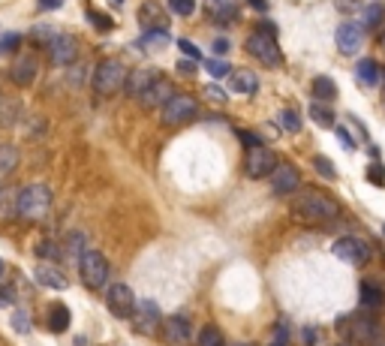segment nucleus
Returning a JSON list of instances; mask_svg holds the SVG:
<instances>
[{"label": "nucleus", "instance_id": "obj_30", "mask_svg": "<svg viewBox=\"0 0 385 346\" xmlns=\"http://www.w3.org/2000/svg\"><path fill=\"white\" fill-rule=\"evenodd\" d=\"M15 163H19V154L12 147H0V175H10L15 169Z\"/></svg>", "mask_w": 385, "mask_h": 346}, {"label": "nucleus", "instance_id": "obj_13", "mask_svg": "<svg viewBox=\"0 0 385 346\" xmlns=\"http://www.w3.org/2000/svg\"><path fill=\"white\" fill-rule=\"evenodd\" d=\"M349 337L364 346H373V343H379L382 328H379V323H373V316H349Z\"/></svg>", "mask_w": 385, "mask_h": 346}, {"label": "nucleus", "instance_id": "obj_5", "mask_svg": "<svg viewBox=\"0 0 385 346\" xmlns=\"http://www.w3.org/2000/svg\"><path fill=\"white\" fill-rule=\"evenodd\" d=\"M247 52L256 57L259 63H265V67H280V63H283V54H280V45H277V37L265 34V30H256V34H250Z\"/></svg>", "mask_w": 385, "mask_h": 346}, {"label": "nucleus", "instance_id": "obj_47", "mask_svg": "<svg viewBox=\"0 0 385 346\" xmlns=\"http://www.w3.org/2000/svg\"><path fill=\"white\" fill-rule=\"evenodd\" d=\"M39 6L43 10H57V6H63V0H39Z\"/></svg>", "mask_w": 385, "mask_h": 346}, {"label": "nucleus", "instance_id": "obj_20", "mask_svg": "<svg viewBox=\"0 0 385 346\" xmlns=\"http://www.w3.org/2000/svg\"><path fill=\"white\" fill-rule=\"evenodd\" d=\"M355 79H358V85H364V88H376L385 79V72L373 57H364V61H358V67H355Z\"/></svg>", "mask_w": 385, "mask_h": 346}, {"label": "nucleus", "instance_id": "obj_40", "mask_svg": "<svg viewBox=\"0 0 385 346\" xmlns=\"http://www.w3.org/2000/svg\"><path fill=\"white\" fill-rule=\"evenodd\" d=\"M367 178H371L376 187H382V184H385V169L379 166V163H376V166H371V172H367Z\"/></svg>", "mask_w": 385, "mask_h": 346}, {"label": "nucleus", "instance_id": "obj_17", "mask_svg": "<svg viewBox=\"0 0 385 346\" xmlns=\"http://www.w3.org/2000/svg\"><path fill=\"white\" fill-rule=\"evenodd\" d=\"M171 90H175V88H171L169 81L160 76V79L151 85V90H147V94L142 96V105H147V109H163V105H166L171 96H175Z\"/></svg>", "mask_w": 385, "mask_h": 346}, {"label": "nucleus", "instance_id": "obj_51", "mask_svg": "<svg viewBox=\"0 0 385 346\" xmlns=\"http://www.w3.org/2000/svg\"><path fill=\"white\" fill-rule=\"evenodd\" d=\"M178 70H181V72H196V67L190 61H181V63H178Z\"/></svg>", "mask_w": 385, "mask_h": 346}, {"label": "nucleus", "instance_id": "obj_31", "mask_svg": "<svg viewBox=\"0 0 385 346\" xmlns=\"http://www.w3.org/2000/svg\"><path fill=\"white\" fill-rule=\"evenodd\" d=\"M280 127L289 130V133H301V118H298V112L283 109V112H280Z\"/></svg>", "mask_w": 385, "mask_h": 346}, {"label": "nucleus", "instance_id": "obj_7", "mask_svg": "<svg viewBox=\"0 0 385 346\" xmlns=\"http://www.w3.org/2000/svg\"><path fill=\"white\" fill-rule=\"evenodd\" d=\"M364 24L358 21H343L337 28V34H334V43H337V52L340 54H358L364 45Z\"/></svg>", "mask_w": 385, "mask_h": 346}, {"label": "nucleus", "instance_id": "obj_39", "mask_svg": "<svg viewBox=\"0 0 385 346\" xmlns=\"http://www.w3.org/2000/svg\"><path fill=\"white\" fill-rule=\"evenodd\" d=\"M178 48H181V52L187 54V57H193V61H199V48H196L193 43H190V39H178Z\"/></svg>", "mask_w": 385, "mask_h": 346}, {"label": "nucleus", "instance_id": "obj_52", "mask_svg": "<svg viewBox=\"0 0 385 346\" xmlns=\"http://www.w3.org/2000/svg\"><path fill=\"white\" fill-rule=\"evenodd\" d=\"M379 45L385 48V30H382V37H379Z\"/></svg>", "mask_w": 385, "mask_h": 346}, {"label": "nucleus", "instance_id": "obj_35", "mask_svg": "<svg viewBox=\"0 0 385 346\" xmlns=\"http://www.w3.org/2000/svg\"><path fill=\"white\" fill-rule=\"evenodd\" d=\"M21 43V34H0V54H10L15 52Z\"/></svg>", "mask_w": 385, "mask_h": 346}, {"label": "nucleus", "instance_id": "obj_54", "mask_svg": "<svg viewBox=\"0 0 385 346\" xmlns=\"http://www.w3.org/2000/svg\"><path fill=\"white\" fill-rule=\"evenodd\" d=\"M235 346H253V343H235Z\"/></svg>", "mask_w": 385, "mask_h": 346}, {"label": "nucleus", "instance_id": "obj_42", "mask_svg": "<svg viewBox=\"0 0 385 346\" xmlns=\"http://www.w3.org/2000/svg\"><path fill=\"white\" fill-rule=\"evenodd\" d=\"M91 21H94L100 30H112V21H109V15H103V12H91Z\"/></svg>", "mask_w": 385, "mask_h": 346}, {"label": "nucleus", "instance_id": "obj_53", "mask_svg": "<svg viewBox=\"0 0 385 346\" xmlns=\"http://www.w3.org/2000/svg\"><path fill=\"white\" fill-rule=\"evenodd\" d=\"M3 271H6V265H3V259H0V274H3Z\"/></svg>", "mask_w": 385, "mask_h": 346}, {"label": "nucleus", "instance_id": "obj_55", "mask_svg": "<svg viewBox=\"0 0 385 346\" xmlns=\"http://www.w3.org/2000/svg\"><path fill=\"white\" fill-rule=\"evenodd\" d=\"M337 346H349V343H337Z\"/></svg>", "mask_w": 385, "mask_h": 346}, {"label": "nucleus", "instance_id": "obj_28", "mask_svg": "<svg viewBox=\"0 0 385 346\" xmlns=\"http://www.w3.org/2000/svg\"><path fill=\"white\" fill-rule=\"evenodd\" d=\"M310 118H313L319 127H334V112L325 109L322 103H313V105H310Z\"/></svg>", "mask_w": 385, "mask_h": 346}, {"label": "nucleus", "instance_id": "obj_16", "mask_svg": "<svg viewBox=\"0 0 385 346\" xmlns=\"http://www.w3.org/2000/svg\"><path fill=\"white\" fill-rule=\"evenodd\" d=\"M138 21H142L145 30H166V10H163L160 3H154V0H147V3H142V10H138Z\"/></svg>", "mask_w": 385, "mask_h": 346}, {"label": "nucleus", "instance_id": "obj_46", "mask_svg": "<svg viewBox=\"0 0 385 346\" xmlns=\"http://www.w3.org/2000/svg\"><path fill=\"white\" fill-rule=\"evenodd\" d=\"M205 90H208V96H211V100H217V103H226V94H223V90H220L217 85H211V88H205Z\"/></svg>", "mask_w": 385, "mask_h": 346}, {"label": "nucleus", "instance_id": "obj_10", "mask_svg": "<svg viewBox=\"0 0 385 346\" xmlns=\"http://www.w3.org/2000/svg\"><path fill=\"white\" fill-rule=\"evenodd\" d=\"M331 253L340 262H346V265H364L371 259V247L364 241H358V238H340V241H334Z\"/></svg>", "mask_w": 385, "mask_h": 346}, {"label": "nucleus", "instance_id": "obj_45", "mask_svg": "<svg viewBox=\"0 0 385 346\" xmlns=\"http://www.w3.org/2000/svg\"><path fill=\"white\" fill-rule=\"evenodd\" d=\"M211 48H214V54H226L229 52V39H223V37L214 39V43H211Z\"/></svg>", "mask_w": 385, "mask_h": 346}, {"label": "nucleus", "instance_id": "obj_37", "mask_svg": "<svg viewBox=\"0 0 385 346\" xmlns=\"http://www.w3.org/2000/svg\"><path fill=\"white\" fill-rule=\"evenodd\" d=\"M169 6H171V12H178V15H193L196 12V0H169Z\"/></svg>", "mask_w": 385, "mask_h": 346}, {"label": "nucleus", "instance_id": "obj_29", "mask_svg": "<svg viewBox=\"0 0 385 346\" xmlns=\"http://www.w3.org/2000/svg\"><path fill=\"white\" fill-rule=\"evenodd\" d=\"M362 15H364V21H362V24H364L367 30H373V28H379V24H382V6L376 3V0H373L371 6H364V12H362Z\"/></svg>", "mask_w": 385, "mask_h": 346}, {"label": "nucleus", "instance_id": "obj_1", "mask_svg": "<svg viewBox=\"0 0 385 346\" xmlns=\"http://www.w3.org/2000/svg\"><path fill=\"white\" fill-rule=\"evenodd\" d=\"M340 214V205L319 190H304L295 199V217L304 223H329Z\"/></svg>", "mask_w": 385, "mask_h": 346}, {"label": "nucleus", "instance_id": "obj_38", "mask_svg": "<svg viewBox=\"0 0 385 346\" xmlns=\"http://www.w3.org/2000/svg\"><path fill=\"white\" fill-rule=\"evenodd\" d=\"M337 139H340V145L346 147V151H355V147H358V142H355V136H352V133H349L346 127H337Z\"/></svg>", "mask_w": 385, "mask_h": 346}, {"label": "nucleus", "instance_id": "obj_32", "mask_svg": "<svg viewBox=\"0 0 385 346\" xmlns=\"http://www.w3.org/2000/svg\"><path fill=\"white\" fill-rule=\"evenodd\" d=\"M30 325H34V323H30V313L24 310V307H19V310L12 313V328H15L19 334H28V332H30Z\"/></svg>", "mask_w": 385, "mask_h": 346}, {"label": "nucleus", "instance_id": "obj_36", "mask_svg": "<svg viewBox=\"0 0 385 346\" xmlns=\"http://www.w3.org/2000/svg\"><path fill=\"white\" fill-rule=\"evenodd\" d=\"M205 70H208L214 79H223V76H229V72H232V70H229V63H226V61H220V57H214V61L205 63Z\"/></svg>", "mask_w": 385, "mask_h": 346}, {"label": "nucleus", "instance_id": "obj_9", "mask_svg": "<svg viewBox=\"0 0 385 346\" xmlns=\"http://www.w3.org/2000/svg\"><path fill=\"white\" fill-rule=\"evenodd\" d=\"M274 169H277V156H274V151H268L265 145L250 147V151H247V160H244V172H247L250 178H265V175H271Z\"/></svg>", "mask_w": 385, "mask_h": 346}, {"label": "nucleus", "instance_id": "obj_14", "mask_svg": "<svg viewBox=\"0 0 385 346\" xmlns=\"http://www.w3.org/2000/svg\"><path fill=\"white\" fill-rule=\"evenodd\" d=\"M76 54H79V45H76V39L67 34H57L52 43H48V57H52L57 67H70V63L76 61Z\"/></svg>", "mask_w": 385, "mask_h": 346}, {"label": "nucleus", "instance_id": "obj_11", "mask_svg": "<svg viewBox=\"0 0 385 346\" xmlns=\"http://www.w3.org/2000/svg\"><path fill=\"white\" fill-rule=\"evenodd\" d=\"M133 325L138 334H154L157 328L163 325V316H160V307L157 301H138L136 304V313H133Z\"/></svg>", "mask_w": 385, "mask_h": 346}, {"label": "nucleus", "instance_id": "obj_21", "mask_svg": "<svg viewBox=\"0 0 385 346\" xmlns=\"http://www.w3.org/2000/svg\"><path fill=\"white\" fill-rule=\"evenodd\" d=\"M34 277L43 286H48V289H67V274H63L61 268H54V265H39L34 271Z\"/></svg>", "mask_w": 385, "mask_h": 346}, {"label": "nucleus", "instance_id": "obj_6", "mask_svg": "<svg viewBox=\"0 0 385 346\" xmlns=\"http://www.w3.org/2000/svg\"><path fill=\"white\" fill-rule=\"evenodd\" d=\"M160 121L166 123V127H178V123H187L193 121L196 114H199V103L193 100V96H184V94H175L171 100L160 109Z\"/></svg>", "mask_w": 385, "mask_h": 346}, {"label": "nucleus", "instance_id": "obj_4", "mask_svg": "<svg viewBox=\"0 0 385 346\" xmlns=\"http://www.w3.org/2000/svg\"><path fill=\"white\" fill-rule=\"evenodd\" d=\"M79 274L87 289H103L105 280H109V262L100 250H85L79 256Z\"/></svg>", "mask_w": 385, "mask_h": 346}, {"label": "nucleus", "instance_id": "obj_8", "mask_svg": "<svg viewBox=\"0 0 385 346\" xmlns=\"http://www.w3.org/2000/svg\"><path fill=\"white\" fill-rule=\"evenodd\" d=\"M105 298H109V310L118 319H133V313H136V295H133V289H129L127 283H112Z\"/></svg>", "mask_w": 385, "mask_h": 346}, {"label": "nucleus", "instance_id": "obj_44", "mask_svg": "<svg viewBox=\"0 0 385 346\" xmlns=\"http://www.w3.org/2000/svg\"><path fill=\"white\" fill-rule=\"evenodd\" d=\"M334 6H337L340 12H355L358 10V0H334Z\"/></svg>", "mask_w": 385, "mask_h": 346}, {"label": "nucleus", "instance_id": "obj_23", "mask_svg": "<svg viewBox=\"0 0 385 346\" xmlns=\"http://www.w3.org/2000/svg\"><path fill=\"white\" fill-rule=\"evenodd\" d=\"M67 328H70V310H67V304H52V307H48V332L63 334Z\"/></svg>", "mask_w": 385, "mask_h": 346}, {"label": "nucleus", "instance_id": "obj_50", "mask_svg": "<svg viewBox=\"0 0 385 346\" xmlns=\"http://www.w3.org/2000/svg\"><path fill=\"white\" fill-rule=\"evenodd\" d=\"M304 343H316V328H304Z\"/></svg>", "mask_w": 385, "mask_h": 346}, {"label": "nucleus", "instance_id": "obj_33", "mask_svg": "<svg viewBox=\"0 0 385 346\" xmlns=\"http://www.w3.org/2000/svg\"><path fill=\"white\" fill-rule=\"evenodd\" d=\"M313 166H316V172H319L322 178H329V181L337 178V169L331 166V160H329V156H316V160H313Z\"/></svg>", "mask_w": 385, "mask_h": 346}, {"label": "nucleus", "instance_id": "obj_2", "mask_svg": "<svg viewBox=\"0 0 385 346\" xmlns=\"http://www.w3.org/2000/svg\"><path fill=\"white\" fill-rule=\"evenodd\" d=\"M48 208H52V190H48L45 184L24 187L19 193V199H15V211H19V217H24V220H43Z\"/></svg>", "mask_w": 385, "mask_h": 346}, {"label": "nucleus", "instance_id": "obj_25", "mask_svg": "<svg viewBox=\"0 0 385 346\" xmlns=\"http://www.w3.org/2000/svg\"><path fill=\"white\" fill-rule=\"evenodd\" d=\"M310 90H313L316 100H334V96H337V85H334V79H329V76H316Z\"/></svg>", "mask_w": 385, "mask_h": 346}, {"label": "nucleus", "instance_id": "obj_34", "mask_svg": "<svg viewBox=\"0 0 385 346\" xmlns=\"http://www.w3.org/2000/svg\"><path fill=\"white\" fill-rule=\"evenodd\" d=\"M37 256H43V259H61V247H57L54 241H39L37 244Z\"/></svg>", "mask_w": 385, "mask_h": 346}, {"label": "nucleus", "instance_id": "obj_43", "mask_svg": "<svg viewBox=\"0 0 385 346\" xmlns=\"http://www.w3.org/2000/svg\"><path fill=\"white\" fill-rule=\"evenodd\" d=\"M274 343H277V346H286V343H289V332H286L283 323L274 328Z\"/></svg>", "mask_w": 385, "mask_h": 346}, {"label": "nucleus", "instance_id": "obj_41", "mask_svg": "<svg viewBox=\"0 0 385 346\" xmlns=\"http://www.w3.org/2000/svg\"><path fill=\"white\" fill-rule=\"evenodd\" d=\"M238 139H241V142L247 145V147H259V145H262V142H259V136H256V133H250V130H238Z\"/></svg>", "mask_w": 385, "mask_h": 346}, {"label": "nucleus", "instance_id": "obj_12", "mask_svg": "<svg viewBox=\"0 0 385 346\" xmlns=\"http://www.w3.org/2000/svg\"><path fill=\"white\" fill-rule=\"evenodd\" d=\"M301 187V175L292 163H277V169L271 172V190L277 196H289Z\"/></svg>", "mask_w": 385, "mask_h": 346}, {"label": "nucleus", "instance_id": "obj_22", "mask_svg": "<svg viewBox=\"0 0 385 346\" xmlns=\"http://www.w3.org/2000/svg\"><path fill=\"white\" fill-rule=\"evenodd\" d=\"M358 298H362V307H367V310H379L385 304V295L373 280H364L362 289H358Z\"/></svg>", "mask_w": 385, "mask_h": 346}, {"label": "nucleus", "instance_id": "obj_24", "mask_svg": "<svg viewBox=\"0 0 385 346\" xmlns=\"http://www.w3.org/2000/svg\"><path fill=\"white\" fill-rule=\"evenodd\" d=\"M232 90H238V94H256V90H259L256 72H250V70L232 72Z\"/></svg>", "mask_w": 385, "mask_h": 346}, {"label": "nucleus", "instance_id": "obj_18", "mask_svg": "<svg viewBox=\"0 0 385 346\" xmlns=\"http://www.w3.org/2000/svg\"><path fill=\"white\" fill-rule=\"evenodd\" d=\"M166 337L171 343H190L193 340V323L187 316H169L166 319Z\"/></svg>", "mask_w": 385, "mask_h": 346}, {"label": "nucleus", "instance_id": "obj_48", "mask_svg": "<svg viewBox=\"0 0 385 346\" xmlns=\"http://www.w3.org/2000/svg\"><path fill=\"white\" fill-rule=\"evenodd\" d=\"M259 30H265V34H271V37H277V28H274L271 21H262V24H259Z\"/></svg>", "mask_w": 385, "mask_h": 346}, {"label": "nucleus", "instance_id": "obj_56", "mask_svg": "<svg viewBox=\"0 0 385 346\" xmlns=\"http://www.w3.org/2000/svg\"><path fill=\"white\" fill-rule=\"evenodd\" d=\"M271 346H277V343H271Z\"/></svg>", "mask_w": 385, "mask_h": 346}, {"label": "nucleus", "instance_id": "obj_49", "mask_svg": "<svg viewBox=\"0 0 385 346\" xmlns=\"http://www.w3.org/2000/svg\"><path fill=\"white\" fill-rule=\"evenodd\" d=\"M250 6H253V10H259V12H265L268 10V0H250Z\"/></svg>", "mask_w": 385, "mask_h": 346}, {"label": "nucleus", "instance_id": "obj_15", "mask_svg": "<svg viewBox=\"0 0 385 346\" xmlns=\"http://www.w3.org/2000/svg\"><path fill=\"white\" fill-rule=\"evenodd\" d=\"M160 79V72L157 70H151V67H138L129 72V79H127V96H136V100H142V96L151 90V85Z\"/></svg>", "mask_w": 385, "mask_h": 346}, {"label": "nucleus", "instance_id": "obj_3", "mask_svg": "<svg viewBox=\"0 0 385 346\" xmlns=\"http://www.w3.org/2000/svg\"><path fill=\"white\" fill-rule=\"evenodd\" d=\"M127 79H129V70L124 67L121 61H105L96 67L94 72V90L103 96H112L118 94V90L127 88Z\"/></svg>", "mask_w": 385, "mask_h": 346}, {"label": "nucleus", "instance_id": "obj_26", "mask_svg": "<svg viewBox=\"0 0 385 346\" xmlns=\"http://www.w3.org/2000/svg\"><path fill=\"white\" fill-rule=\"evenodd\" d=\"M199 346H226V337L217 325H205L199 332Z\"/></svg>", "mask_w": 385, "mask_h": 346}, {"label": "nucleus", "instance_id": "obj_58", "mask_svg": "<svg viewBox=\"0 0 385 346\" xmlns=\"http://www.w3.org/2000/svg\"><path fill=\"white\" fill-rule=\"evenodd\" d=\"M118 3H121V0H118Z\"/></svg>", "mask_w": 385, "mask_h": 346}, {"label": "nucleus", "instance_id": "obj_19", "mask_svg": "<svg viewBox=\"0 0 385 346\" xmlns=\"http://www.w3.org/2000/svg\"><path fill=\"white\" fill-rule=\"evenodd\" d=\"M10 76H12V81L19 88H28V85H34V79H37V61L30 54H24V57H19V61L12 63V70H10Z\"/></svg>", "mask_w": 385, "mask_h": 346}, {"label": "nucleus", "instance_id": "obj_27", "mask_svg": "<svg viewBox=\"0 0 385 346\" xmlns=\"http://www.w3.org/2000/svg\"><path fill=\"white\" fill-rule=\"evenodd\" d=\"M169 43V30H145V37L138 39L142 48H160Z\"/></svg>", "mask_w": 385, "mask_h": 346}, {"label": "nucleus", "instance_id": "obj_57", "mask_svg": "<svg viewBox=\"0 0 385 346\" xmlns=\"http://www.w3.org/2000/svg\"><path fill=\"white\" fill-rule=\"evenodd\" d=\"M382 232H385V229H382Z\"/></svg>", "mask_w": 385, "mask_h": 346}]
</instances>
